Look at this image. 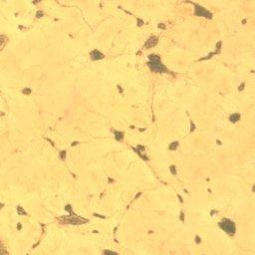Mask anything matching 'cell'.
Instances as JSON below:
<instances>
[{"instance_id": "6da1fadb", "label": "cell", "mask_w": 255, "mask_h": 255, "mask_svg": "<svg viewBox=\"0 0 255 255\" xmlns=\"http://www.w3.org/2000/svg\"><path fill=\"white\" fill-rule=\"evenodd\" d=\"M220 225V227L222 228L225 232H227L228 234H234L235 232V225L234 223L232 222L231 220H229V219H223L221 222L219 223Z\"/></svg>"}, {"instance_id": "7a4b0ae2", "label": "cell", "mask_w": 255, "mask_h": 255, "mask_svg": "<svg viewBox=\"0 0 255 255\" xmlns=\"http://www.w3.org/2000/svg\"><path fill=\"white\" fill-rule=\"evenodd\" d=\"M150 59L152 61L151 63H150V67L152 68V70H155V71H162L163 70V66L161 63V61H160V59H158V57H157V56H151Z\"/></svg>"}, {"instance_id": "3957f363", "label": "cell", "mask_w": 255, "mask_h": 255, "mask_svg": "<svg viewBox=\"0 0 255 255\" xmlns=\"http://www.w3.org/2000/svg\"><path fill=\"white\" fill-rule=\"evenodd\" d=\"M195 13L197 14V15L199 14V16H205V17H207V15H208V17L210 16V14H209L207 11L204 10L202 7H198V6L196 7V11H195Z\"/></svg>"}, {"instance_id": "277c9868", "label": "cell", "mask_w": 255, "mask_h": 255, "mask_svg": "<svg viewBox=\"0 0 255 255\" xmlns=\"http://www.w3.org/2000/svg\"><path fill=\"white\" fill-rule=\"evenodd\" d=\"M103 54L100 53L99 51H93L92 52V58L93 59H102L103 58Z\"/></svg>"}, {"instance_id": "5b68a950", "label": "cell", "mask_w": 255, "mask_h": 255, "mask_svg": "<svg viewBox=\"0 0 255 255\" xmlns=\"http://www.w3.org/2000/svg\"><path fill=\"white\" fill-rule=\"evenodd\" d=\"M157 38H151L150 40L148 41V43H147V47H150V46H153V45H156L157 44Z\"/></svg>"}, {"instance_id": "8992f818", "label": "cell", "mask_w": 255, "mask_h": 255, "mask_svg": "<svg viewBox=\"0 0 255 255\" xmlns=\"http://www.w3.org/2000/svg\"><path fill=\"white\" fill-rule=\"evenodd\" d=\"M239 118H240V116H239V115H237V114L232 115V116L230 117V121H232V122H236L237 120H239Z\"/></svg>"}, {"instance_id": "52a82bcc", "label": "cell", "mask_w": 255, "mask_h": 255, "mask_svg": "<svg viewBox=\"0 0 255 255\" xmlns=\"http://www.w3.org/2000/svg\"><path fill=\"white\" fill-rule=\"evenodd\" d=\"M176 146H177V145H176V143H174V145L170 147V148H176Z\"/></svg>"}, {"instance_id": "ba28073f", "label": "cell", "mask_w": 255, "mask_h": 255, "mask_svg": "<svg viewBox=\"0 0 255 255\" xmlns=\"http://www.w3.org/2000/svg\"><path fill=\"white\" fill-rule=\"evenodd\" d=\"M171 171H172V174H174L175 170H174V166H171Z\"/></svg>"}, {"instance_id": "9c48e42d", "label": "cell", "mask_w": 255, "mask_h": 255, "mask_svg": "<svg viewBox=\"0 0 255 255\" xmlns=\"http://www.w3.org/2000/svg\"><path fill=\"white\" fill-rule=\"evenodd\" d=\"M104 253H116V252H113V251H104Z\"/></svg>"}]
</instances>
